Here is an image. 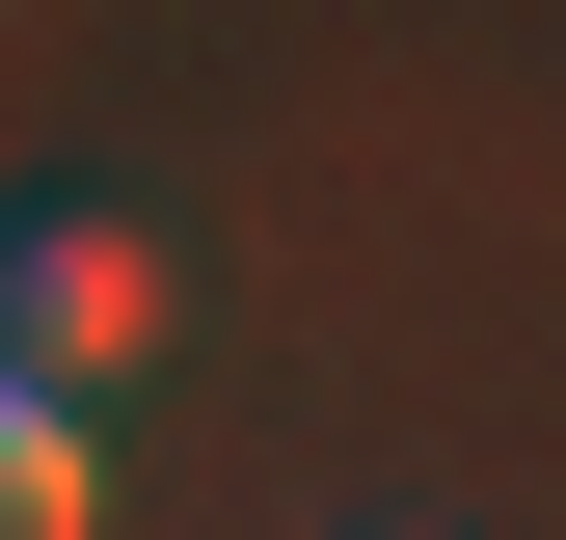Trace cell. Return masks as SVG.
<instances>
[{
  "label": "cell",
  "instance_id": "6da1fadb",
  "mask_svg": "<svg viewBox=\"0 0 566 540\" xmlns=\"http://www.w3.org/2000/svg\"><path fill=\"white\" fill-rule=\"evenodd\" d=\"M135 352H163V270H135L108 217H28V243H0V378L82 405V378H135Z\"/></svg>",
  "mask_w": 566,
  "mask_h": 540
},
{
  "label": "cell",
  "instance_id": "7a4b0ae2",
  "mask_svg": "<svg viewBox=\"0 0 566 540\" xmlns=\"http://www.w3.org/2000/svg\"><path fill=\"white\" fill-rule=\"evenodd\" d=\"M108 513V459H82V405L54 378H0V540H82Z\"/></svg>",
  "mask_w": 566,
  "mask_h": 540
}]
</instances>
